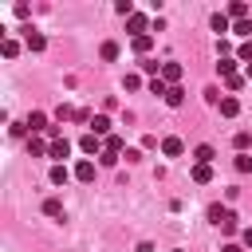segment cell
Returning <instances> with one entry per match:
<instances>
[{
	"instance_id": "44dd1931",
	"label": "cell",
	"mask_w": 252,
	"mask_h": 252,
	"mask_svg": "<svg viewBox=\"0 0 252 252\" xmlns=\"http://www.w3.org/2000/svg\"><path fill=\"white\" fill-rule=\"evenodd\" d=\"M98 55H102L106 63H114V59H118V43H114V39H106V43L98 47Z\"/></svg>"
},
{
	"instance_id": "ffe728a7",
	"label": "cell",
	"mask_w": 252,
	"mask_h": 252,
	"mask_svg": "<svg viewBox=\"0 0 252 252\" xmlns=\"http://www.w3.org/2000/svg\"><path fill=\"white\" fill-rule=\"evenodd\" d=\"M0 51H4V59H16V55H20V43H16L12 35H4V43H0Z\"/></svg>"
},
{
	"instance_id": "cb8c5ba5",
	"label": "cell",
	"mask_w": 252,
	"mask_h": 252,
	"mask_svg": "<svg viewBox=\"0 0 252 252\" xmlns=\"http://www.w3.org/2000/svg\"><path fill=\"white\" fill-rule=\"evenodd\" d=\"M185 102V91L181 87H169V94H165V106H181Z\"/></svg>"
},
{
	"instance_id": "4dcf8cb0",
	"label": "cell",
	"mask_w": 252,
	"mask_h": 252,
	"mask_svg": "<svg viewBox=\"0 0 252 252\" xmlns=\"http://www.w3.org/2000/svg\"><path fill=\"white\" fill-rule=\"evenodd\" d=\"M55 118H59V122H67V118H75V110H71V106H67V102H63V106H59V110H55Z\"/></svg>"
},
{
	"instance_id": "2e32d148",
	"label": "cell",
	"mask_w": 252,
	"mask_h": 252,
	"mask_svg": "<svg viewBox=\"0 0 252 252\" xmlns=\"http://www.w3.org/2000/svg\"><path fill=\"white\" fill-rule=\"evenodd\" d=\"M209 28H213V32H220V35H224V32H232V20H228V16H224V12H217V16H213V20H209Z\"/></svg>"
},
{
	"instance_id": "ac0fdd59",
	"label": "cell",
	"mask_w": 252,
	"mask_h": 252,
	"mask_svg": "<svg viewBox=\"0 0 252 252\" xmlns=\"http://www.w3.org/2000/svg\"><path fill=\"white\" fill-rule=\"evenodd\" d=\"M75 177L79 181H94V161H79L75 165Z\"/></svg>"
},
{
	"instance_id": "5b68a950",
	"label": "cell",
	"mask_w": 252,
	"mask_h": 252,
	"mask_svg": "<svg viewBox=\"0 0 252 252\" xmlns=\"http://www.w3.org/2000/svg\"><path fill=\"white\" fill-rule=\"evenodd\" d=\"M217 110H220L224 118H236V114H240V98H236V94H224V98L217 102Z\"/></svg>"
},
{
	"instance_id": "277c9868",
	"label": "cell",
	"mask_w": 252,
	"mask_h": 252,
	"mask_svg": "<svg viewBox=\"0 0 252 252\" xmlns=\"http://www.w3.org/2000/svg\"><path fill=\"white\" fill-rule=\"evenodd\" d=\"M161 154H165V158H181V154H185V142H181L177 134H169V138H161Z\"/></svg>"
},
{
	"instance_id": "e575fe53",
	"label": "cell",
	"mask_w": 252,
	"mask_h": 252,
	"mask_svg": "<svg viewBox=\"0 0 252 252\" xmlns=\"http://www.w3.org/2000/svg\"><path fill=\"white\" fill-rule=\"evenodd\" d=\"M173 252H181V248H173Z\"/></svg>"
},
{
	"instance_id": "4fadbf2b",
	"label": "cell",
	"mask_w": 252,
	"mask_h": 252,
	"mask_svg": "<svg viewBox=\"0 0 252 252\" xmlns=\"http://www.w3.org/2000/svg\"><path fill=\"white\" fill-rule=\"evenodd\" d=\"M197 185H209L213 181V165H201V161H193V173H189Z\"/></svg>"
},
{
	"instance_id": "603a6c76",
	"label": "cell",
	"mask_w": 252,
	"mask_h": 252,
	"mask_svg": "<svg viewBox=\"0 0 252 252\" xmlns=\"http://www.w3.org/2000/svg\"><path fill=\"white\" fill-rule=\"evenodd\" d=\"M150 94H161V98H165V94H169V83H165L161 75H158V79H150Z\"/></svg>"
},
{
	"instance_id": "e0dca14e",
	"label": "cell",
	"mask_w": 252,
	"mask_h": 252,
	"mask_svg": "<svg viewBox=\"0 0 252 252\" xmlns=\"http://www.w3.org/2000/svg\"><path fill=\"white\" fill-rule=\"evenodd\" d=\"M130 47H134L138 55H150V47H154V35H134V39H130Z\"/></svg>"
},
{
	"instance_id": "7c38bea8",
	"label": "cell",
	"mask_w": 252,
	"mask_h": 252,
	"mask_svg": "<svg viewBox=\"0 0 252 252\" xmlns=\"http://www.w3.org/2000/svg\"><path fill=\"white\" fill-rule=\"evenodd\" d=\"M213 158H217V150H213L209 142H201V146L193 150V161H201V165H213Z\"/></svg>"
},
{
	"instance_id": "d4e9b609",
	"label": "cell",
	"mask_w": 252,
	"mask_h": 252,
	"mask_svg": "<svg viewBox=\"0 0 252 252\" xmlns=\"http://www.w3.org/2000/svg\"><path fill=\"white\" fill-rule=\"evenodd\" d=\"M67 165H51V185H67Z\"/></svg>"
},
{
	"instance_id": "6da1fadb",
	"label": "cell",
	"mask_w": 252,
	"mask_h": 252,
	"mask_svg": "<svg viewBox=\"0 0 252 252\" xmlns=\"http://www.w3.org/2000/svg\"><path fill=\"white\" fill-rule=\"evenodd\" d=\"M209 220H213V224H220L224 232H236V213H232V209H224V205H209Z\"/></svg>"
},
{
	"instance_id": "83f0119b",
	"label": "cell",
	"mask_w": 252,
	"mask_h": 252,
	"mask_svg": "<svg viewBox=\"0 0 252 252\" xmlns=\"http://www.w3.org/2000/svg\"><path fill=\"white\" fill-rule=\"evenodd\" d=\"M114 12H118V16H126V20H130V16H134V4H130V0H118V4H114Z\"/></svg>"
},
{
	"instance_id": "7a4b0ae2",
	"label": "cell",
	"mask_w": 252,
	"mask_h": 252,
	"mask_svg": "<svg viewBox=\"0 0 252 252\" xmlns=\"http://www.w3.org/2000/svg\"><path fill=\"white\" fill-rule=\"evenodd\" d=\"M79 150H83V154H91V158H102V150H106V146H102V138H98V134H91V130H87V134L79 138Z\"/></svg>"
},
{
	"instance_id": "f1b7e54d",
	"label": "cell",
	"mask_w": 252,
	"mask_h": 252,
	"mask_svg": "<svg viewBox=\"0 0 252 252\" xmlns=\"http://www.w3.org/2000/svg\"><path fill=\"white\" fill-rule=\"evenodd\" d=\"M236 59H240V63H252V43H240V51H236Z\"/></svg>"
},
{
	"instance_id": "8fae6325",
	"label": "cell",
	"mask_w": 252,
	"mask_h": 252,
	"mask_svg": "<svg viewBox=\"0 0 252 252\" xmlns=\"http://www.w3.org/2000/svg\"><path fill=\"white\" fill-rule=\"evenodd\" d=\"M28 154H32V158H43V154H51V142H43V138L32 134V138H28Z\"/></svg>"
},
{
	"instance_id": "d6a6232c",
	"label": "cell",
	"mask_w": 252,
	"mask_h": 252,
	"mask_svg": "<svg viewBox=\"0 0 252 252\" xmlns=\"http://www.w3.org/2000/svg\"><path fill=\"white\" fill-rule=\"evenodd\" d=\"M220 252H244V248H240V244H224Z\"/></svg>"
},
{
	"instance_id": "1f68e13d",
	"label": "cell",
	"mask_w": 252,
	"mask_h": 252,
	"mask_svg": "<svg viewBox=\"0 0 252 252\" xmlns=\"http://www.w3.org/2000/svg\"><path fill=\"white\" fill-rule=\"evenodd\" d=\"M240 244H244V248H252V228H244V232H240Z\"/></svg>"
},
{
	"instance_id": "f546056e",
	"label": "cell",
	"mask_w": 252,
	"mask_h": 252,
	"mask_svg": "<svg viewBox=\"0 0 252 252\" xmlns=\"http://www.w3.org/2000/svg\"><path fill=\"white\" fill-rule=\"evenodd\" d=\"M224 87H228V91H240V87H244V75H232V79H224Z\"/></svg>"
},
{
	"instance_id": "4316f807",
	"label": "cell",
	"mask_w": 252,
	"mask_h": 252,
	"mask_svg": "<svg viewBox=\"0 0 252 252\" xmlns=\"http://www.w3.org/2000/svg\"><path fill=\"white\" fill-rule=\"evenodd\" d=\"M232 35H244V39H248V35H252V24H248V20H236V24H232Z\"/></svg>"
},
{
	"instance_id": "52a82bcc",
	"label": "cell",
	"mask_w": 252,
	"mask_h": 252,
	"mask_svg": "<svg viewBox=\"0 0 252 252\" xmlns=\"http://www.w3.org/2000/svg\"><path fill=\"white\" fill-rule=\"evenodd\" d=\"M126 28H130V32H134V35H150V20H146V16H142V12H134V16H130V20H126Z\"/></svg>"
},
{
	"instance_id": "9a60e30c",
	"label": "cell",
	"mask_w": 252,
	"mask_h": 252,
	"mask_svg": "<svg viewBox=\"0 0 252 252\" xmlns=\"http://www.w3.org/2000/svg\"><path fill=\"white\" fill-rule=\"evenodd\" d=\"M236 63H240V59H232V55H228V59H217V75H220V79H232V75H236Z\"/></svg>"
},
{
	"instance_id": "ba28073f",
	"label": "cell",
	"mask_w": 252,
	"mask_h": 252,
	"mask_svg": "<svg viewBox=\"0 0 252 252\" xmlns=\"http://www.w3.org/2000/svg\"><path fill=\"white\" fill-rule=\"evenodd\" d=\"M67 154H71V142H67V138H55L47 158H55V165H63V158H67Z\"/></svg>"
},
{
	"instance_id": "9c48e42d",
	"label": "cell",
	"mask_w": 252,
	"mask_h": 252,
	"mask_svg": "<svg viewBox=\"0 0 252 252\" xmlns=\"http://www.w3.org/2000/svg\"><path fill=\"white\" fill-rule=\"evenodd\" d=\"M161 79H165L169 87H177V83H181V63H161Z\"/></svg>"
},
{
	"instance_id": "8992f818",
	"label": "cell",
	"mask_w": 252,
	"mask_h": 252,
	"mask_svg": "<svg viewBox=\"0 0 252 252\" xmlns=\"http://www.w3.org/2000/svg\"><path fill=\"white\" fill-rule=\"evenodd\" d=\"M28 130H32V134H47V130H51V126H47V114H43V110H32V114H28Z\"/></svg>"
},
{
	"instance_id": "30bf717a",
	"label": "cell",
	"mask_w": 252,
	"mask_h": 252,
	"mask_svg": "<svg viewBox=\"0 0 252 252\" xmlns=\"http://www.w3.org/2000/svg\"><path fill=\"white\" fill-rule=\"evenodd\" d=\"M91 134L110 138V118H106V114H94V118H91Z\"/></svg>"
},
{
	"instance_id": "836d02e7",
	"label": "cell",
	"mask_w": 252,
	"mask_h": 252,
	"mask_svg": "<svg viewBox=\"0 0 252 252\" xmlns=\"http://www.w3.org/2000/svg\"><path fill=\"white\" fill-rule=\"evenodd\" d=\"M244 79H252V63H248V67H244Z\"/></svg>"
},
{
	"instance_id": "5bb4252c",
	"label": "cell",
	"mask_w": 252,
	"mask_h": 252,
	"mask_svg": "<svg viewBox=\"0 0 252 252\" xmlns=\"http://www.w3.org/2000/svg\"><path fill=\"white\" fill-rule=\"evenodd\" d=\"M224 16H228V20H232V24H236V20H248V4H244V0H232V4H228V12H224Z\"/></svg>"
},
{
	"instance_id": "d6986e66",
	"label": "cell",
	"mask_w": 252,
	"mask_h": 252,
	"mask_svg": "<svg viewBox=\"0 0 252 252\" xmlns=\"http://www.w3.org/2000/svg\"><path fill=\"white\" fill-rule=\"evenodd\" d=\"M43 213H47V217H67V213H63V201H59V197H47V201H43Z\"/></svg>"
},
{
	"instance_id": "484cf974",
	"label": "cell",
	"mask_w": 252,
	"mask_h": 252,
	"mask_svg": "<svg viewBox=\"0 0 252 252\" xmlns=\"http://www.w3.org/2000/svg\"><path fill=\"white\" fill-rule=\"evenodd\" d=\"M236 173H252V154H236Z\"/></svg>"
},
{
	"instance_id": "3957f363",
	"label": "cell",
	"mask_w": 252,
	"mask_h": 252,
	"mask_svg": "<svg viewBox=\"0 0 252 252\" xmlns=\"http://www.w3.org/2000/svg\"><path fill=\"white\" fill-rule=\"evenodd\" d=\"M24 47H28V51H43V47H47V35L35 32V28H24Z\"/></svg>"
},
{
	"instance_id": "7402d4cb",
	"label": "cell",
	"mask_w": 252,
	"mask_h": 252,
	"mask_svg": "<svg viewBox=\"0 0 252 252\" xmlns=\"http://www.w3.org/2000/svg\"><path fill=\"white\" fill-rule=\"evenodd\" d=\"M232 146H236V154H248V146H252V134H248V130H240V134L232 138Z\"/></svg>"
}]
</instances>
